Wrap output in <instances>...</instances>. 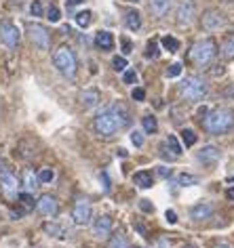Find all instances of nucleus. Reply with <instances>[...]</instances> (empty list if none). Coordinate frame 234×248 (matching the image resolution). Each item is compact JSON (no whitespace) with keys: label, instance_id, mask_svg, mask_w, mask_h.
I'll use <instances>...</instances> for the list:
<instances>
[{"label":"nucleus","instance_id":"obj_6","mask_svg":"<svg viewBox=\"0 0 234 248\" xmlns=\"http://www.w3.org/2000/svg\"><path fill=\"white\" fill-rule=\"evenodd\" d=\"M26 30L30 34V40H32L34 45L40 48V51H49V48H51V34H49V30L45 26L34 23V21H28Z\"/></svg>","mask_w":234,"mask_h":248},{"label":"nucleus","instance_id":"obj_14","mask_svg":"<svg viewBox=\"0 0 234 248\" xmlns=\"http://www.w3.org/2000/svg\"><path fill=\"white\" fill-rule=\"evenodd\" d=\"M161 152H163V156L167 158V160L180 158V156H182V145H180V141H177V137L169 135L167 141H165V143L161 145Z\"/></svg>","mask_w":234,"mask_h":248},{"label":"nucleus","instance_id":"obj_50","mask_svg":"<svg viewBox=\"0 0 234 248\" xmlns=\"http://www.w3.org/2000/svg\"><path fill=\"white\" fill-rule=\"evenodd\" d=\"M2 164H4V162H2V158H0V170H4V169H2Z\"/></svg>","mask_w":234,"mask_h":248},{"label":"nucleus","instance_id":"obj_45","mask_svg":"<svg viewBox=\"0 0 234 248\" xmlns=\"http://www.w3.org/2000/svg\"><path fill=\"white\" fill-rule=\"evenodd\" d=\"M101 183H103V191H110V179H108V172H101Z\"/></svg>","mask_w":234,"mask_h":248},{"label":"nucleus","instance_id":"obj_4","mask_svg":"<svg viewBox=\"0 0 234 248\" xmlns=\"http://www.w3.org/2000/svg\"><path fill=\"white\" fill-rule=\"evenodd\" d=\"M207 82L201 76H188L184 82L180 84V95L184 101L188 103H199L207 97Z\"/></svg>","mask_w":234,"mask_h":248},{"label":"nucleus","instance_id":"obj_12","mask_svg":"<svg viewBox=\"0 0 234 248\" xmlns=\"http://www.w3.org/2000/svg\"><path fill=\"white\" fill-rule=\"evenodd\" d=\"M36 210L42 215V217H57L59 213V202H57V198L51 196V194H45V196H40L38 198V202H36Z\"/></svg>","mask_w":234,"mask_h":248},{"label":"nucleus","instance_id":"obj_33","mask_svg":"<svg viewBox=\"0 0 234 248\" xmlns=\"http://www.w3.org/2000/svg\"><path fill=\"white\" fill-rule=\"evenodd\" d=\"M146 57H150V59L158 57V45H156V40H150V42H148V51H146Z\"/></svg>","mask_w":234,"mask_h":248},{"label":"nucleus","instance_id":"obj_40","mask_svg":"<svg viewBox=\"0 0 234 248\" xmlns=\"http://www.w3.org/2000/svg\"><path fill=\"white\" fill-rule=\"evenodd\" d=\"M156 175L161 177V179H167V177H171V169H167V166H158Z\"/></svg>","mask_w":234,"mask_h":248},{"label":"nucleus","instance_id":"obj_11","mask_svg":"<svg viewBox=\"0 0 234 248\" xmlns=\"http://www.w3.org/2000/svg\"><path fill=\"white\" fill-rule=\"evenodd\" d=\"M196 17V4L194 0H182L177 4V11H175V19L180 26H190Z\"/></svg>","mask_w":234,"mask_h":248},{"label":"nucleus","instance_id":"obj_30","mask_svg":"<svg viewBox=\"0 0 234 248\" xmlns=\"http://www.w3.org/2000/svg\"><path fill=\"white\" fill-rule=\"evenodd\" d=\"M55 179V170L49 169V166H45V169H40L38 172V183H51Z\"/></svg>","mask_w":234,"mask_h":248},{"label":"nucleus","instance_id":"obj_22","mask_svg":"<svg viewBox=\"0 0 234 248\" xmlns=\"http://www.w3.org/2000/svg\"><path fill=\"white\" fill-rule=\"evenodd\" d=\"M125 26L131 30V32H137V30L141 28V15L137 13V11H127V15H125Z\"/></svg>","mask_w":234,"mask_h":248},{"label":"nucleus","instance_id":"obj_47","mask_svg":"<svg viewBox=\"0 0 234 248\" xmlns=\"http://www.w3.org/2000/svg\"><path fill=\"white\" fill-rule=\"evenodd\" d=\"M226 198H228V200H232V202H234V187H228Z\"/></svg>","mask_w":234,"mask_h":248},{"label":"nucleus","instance_id":"obj_17","mask_svg":"<svg viewBox=\"0 0 234 248\" xmlns=\"http://www.w3.org/2000/svg\"><path fill=\"white\" fill-rule=\"evenodd\" d=\"M219 156H221V152L215 145H207L199 152V160L202 164H215L219 160Z\"/></svg>","mask_w":234,"mask_h":248},{"label":"nucleus","instance_id":"obj_10","mask_svg":"<svg viewBox=\"0 0 234 248\" xmlns=\"http://www.w3.org/2000/svg\"><path fill=\"white\" fill-rule=\"evenodd\" d=\"M93 217V208H91V202L87 198H78L74 202V208H72V219L76 225H87Z\"/></svg>","mask_w":234,"mask_h":248},{"label":"nucleus","instance_id":"obj_48","mask_svg":"<svg viewBox=\"0 0 234 248\" xmlns=\"http://www.w3.org/2000/svg\"><path fill=\"white\" fill-rule=\"evenodd\" d=\"M83 0H66V4L67 7H76V4H81Z\"/></svg>","mask_w":234,"mask_h":248},{"label":"nucleus","instance_id":"obj_23","mask_svg":"<svg viewBox=\"0 0 234 248\" xmlns=\"http://www.w3.org/2000/svg\"><path fill=\"white\" fill-rule=\"evenodd\" d=\"M108 248H129V240L125 238V233L116 232V233L110 235V240H108Z\"/></svg>","mask_w":234,"mask_h":248},{"label":"nucleus","instance_id":"obj_5","mask_svg":"<svg viewBox=\"0 0 234 248\" xmlns=\"http://www.w3.org/2000/svg\"><path fill=\"white\" fill-rule=\"evenodd\" d=\"M53 63L59 70V74H64L66 78H74V76H76L78 59H76V53H74L70 46H66V45L59 46L57 51L53 53Z\"/></svg>","mask_w":234,"mask_h":248},{"label":"nucleus","instance_id":"obj_46","mask_svg":"<svg viewBox=\"0 0 234 248\" xmlns=\"http://www.w3.org/2000/svg\"><path fill=\"white\" fill-rule=\"evenodd\" d=\"M165 217H167V221H169V223H177V215H175V210H167V213H165Z\"/></svg>","mask_w":234,"mask_h":248},{"label":"nucleus","instance_id":"obj_29","mask_svg":"<svg viewBox=\"0 0 234 248\" xmlns=\"http://www.w3.org/2000/svg\"><path fill=\"white\" fill-rule=\"evenodd\" d=\"M91 21H93V13H91V11H83V13L76 15V23L81 28H89Z\"/></svg>","mask_w":234,"mask_h":248},{"label":"nucleus","instance_id":"obj_41","mask_svg":"<svg viewBox=\"0 0 234 248\" xmlns=\"http://www.w3.org/2000/svg\"><path fill=\"white\" fill-rule=\"evenodd\" d=\"M133 99H135V101H144V99H146V91L144 89H133Z\"/></svg>","mask_w":234,"mask_h":248},{"label":"nucleus","instance_id":"obj_21","mask_svg":"<svg viewBox=\"0 0 234 248\" xmlns=\"http://www.w3.org/2000/svg\"><path fill=\"white\" fill-rule=\"evenodd\" d=\"M219 55L224 61H232L234 59V36H226L224 42L219 46Z\"/></svg>","mask_w":234,"mask_h":248},{"label":"nucleus","instance_id":"obj_43","mask_svg":"<svg viewBox=\"0 0 234 248\" xmlns=\"http://www.w3.org/2000/svg\"><path fill=\"white\" fill-rule=\"evenodd\" d=\"M139 208L144 210V213H152V204H150V200H141V204H139Z\"/></svg>","mask_w":234,"mask_h":248},{"label":"nucleus","instance_id":"obj_26","mask_svg":"<svg viewBox=\"0 0 234 248\" xmlns=\"http://www.w3.org/2000/svg\"><path fill=\"white\" fill-rule=\"evenodd\" d=\"M23 185H26L28 189H36L38 187V175H34L32 169H28L23 172Z\"/></svg>","mask_w":234,"mask_h":248},{"label":"nucleus","instance_id":"obj_1","mask_svg":"<svg viewBox=\"0 0 234 248\" xmlns=\"http://www.w3.org/2000/svg\"><path fill=\"white\" fill-rule=\"evenodd\" d=\"M129 122H131V118H129V111H127L125 105L112 103L110 108H106L103 111H100V114L95 116L93 128L100 137L110 139V137H114L120 128H125Z\"/></svg>","mask_w":234,"mask_h":248},{"label":"nucleus","instance_id":"obj_13","mask_svg":"<svg viewBox=\"0 0 234 248\" xmlns=\"http://www.w3.org/2000/svg\"><path fill=\"white\" fill-rule=\"evenodd\" d=\"M112 233V217L110 215H101V217H97L95 223H93V235L95 238H108V235Z\"/></svg>","mask_w":234,"mask_h":248},{"label":"nucleus","instance_id":"obj_44","mask_svg":"<svg viewBox=\"0 0 234 248\" xmlns=\"http://www.w3.org/2000/svg\"><path fill=\"white\" fill-rule=\"evenodd\" d=\"M156 248H171V242L167 238H158L156 240Z\"/></svg>","mask_w":234,"mask_h":248},{"label":"nucleus","instance_id":"obj_42","mask_svg":"<svg viewBox=\"0 0 234 248\" xmlns=\"http://www.w3.org/2000/svg\"><path fill=\"white\" fill-rule=\"evenodd\" d=\"M131 48H133V45H131V40L122 38V53H125V55H129V53H131Z\"/></svg>","mask_w":234,"mask_h":248},{"label":"nucleus","instance_id":"obj_52","mask_svg":"<svg viewBox=\"0 0 234 248\" xmlns=\"http://www.w3.org/2000/svg\"><path fill=\"white\" fill-rule=\"evenodd\" d=\"M133 2H137V0H133Z\"/></svg>","mask_w":234,"mask_h":248},{"label":"nucleus","instance_id":"obj_36","mask_svg":"<svg viewBox=\"0 0 234 248\" xmlns=\"http://www.w3.org/2000/svg\"><path fill=\"white\" fill-rule=\"evenodd\" d=\"M135 80H137V74H135L133 70H125V74H122V82L125 84H135Z\"/></svg>","mask_w":234,"mask_h":248},{"label":"nucleus","instance_id":"obj_39","mask_svg":"<svg viewBox=\"0 0 234 248\" xmlns=\"http://www.w3.org/2000/svg\"><path fill=\"white\" fill-rule=\"evenodd\" d=\"M30 13H32L34 17H42V4H40V0H34L32 7H30Z\"/></svg>","mask_w":234,"mask_h":248},{"label":"nucleus","instance_id":"obj_3","mask_svg":"<svg viewBox=\"0 0 234 248\" xmlns=\"http://www.w3.org/2000/svg\"><path fill=\"white\" fill-rule=\"evenodd\" d=\"M217 55V45H215L213 38H202V40H196L192 46H190V61L199 67H205L209 65L211 61L215 59Z\"/></svg>","mask_w":234,"mask_h":248},{"label":"nucleus","instance_id":"obj_20","mask_svg":"<svg viewBox=\"0 0 234 248\" xmlns=\"http://www.w3.org/2000/svg\"><path fill=\"white\" fill-rule=\"evenodd\" d=\"M169 9H171V0H150V11H152L154 17H158V19L167 15Z\"/></svg>","mask_w":234,"mask_h":248},{"label":"nucleus","instance_id":"obj_16","mask_svg":"<svg viewBox=\"0 0 234 248\" xmlns=\"http://www.w3.org/2000/svg\"><path fill=\"white\" fill-rule=\"evenodd\" d=\"M100 101H101V95H100V91H97V89H87V91L81 93V103H83L84 109L95 108Z\"/></svg>","mask_w":234,"mask_h":248},{"label":"nucleus","instance_id":"obj_38","mask_svg":"<svg viewBox=\"0 0 234 248\" xmlns=\"http://www.w3.org/2000/svg\"><path fill=\"white\" fill-rule=\"evenodd\" d=\"M17 198H19L21 204H23V206H26V208H34V198L30 196V194H19Z\"/></svg>","mask_w":234,"mask_h":248},{"label":"nucleus","instance_id":"obj_32","mask_svg":"<svg viewBox=\"0 0 234 248\" xmlns=\"http://www.w3.org/2000/svg\"><path fill=\"white\" fill-rule=\"evenodd\" d=\"M59 17H61V13H59V9L55 7V4H51V7L47 9V19L51 21V23H57L59 21Z\"/></svg>","mask_w":234,"mask_h":248},{"label":"nucleus","instance_id":"obj_15","mask_svg":"<svg viewBox=\"0 0 234 248\" xmlns=\"http://www.w3.org/2000/svg\"><path fill=\"white\" fill-rule=\"evenodd\" d=\"M211 215H213V206L209 202H199L190 208V219H194V221L211 219Z\"/></svg>","mask_w":234,"mask_h":248},{"label":"nucleus","instance_id":"obj_51","mask_svg":"<svg viewBox=\"0 0 234 248\" xmlns=\"http://www.w3.org/2000/svg\"><path fill=\"white\" fill-rule=\"evenodd\" d=\"M184 248H194V246H184Z\"/></svg>","mask_w":234,"mask_h":248},{"label":"nucleus","instance_id":"obj_37","mask_svg":"<svg viewBox=\"0 0 234 248\" xmlns=\"http://www.w3.org/2000/svg\"><path fill=\"white\" fill-rule=\"evenodd\" d=\"M131 143L135 147H141V145H144V135H141L139 131H133L131 133Z\"/></svg>","mask_w":234,"mask_h":248},{"label":"nucleus","instance_id":"obj_9","mask_svg":"<svg viewBox=\"0 0 234 248\" xmlns=\"http://www.w3.org/2000/svg\"><path fill=\"white\" fill-rule=\"evenodd\" d=\"M201 26H202V30H207V32H217V30L226 26V15L221 13L219 9H209L201 17Z\"/></svg>","mask_w":234,"mask_h":248},{"label":"nucleus","instance_id":"obj_34","mask_svg":"<svg viewBox=\"0 0 234 248\" xmlns=\"http://www.w3.org/2000/svg\"><path fill=\"white\" fill-rule=\"evenodd\" d=\"M182 70H184L182 63H171L169 70H167V78H177L182 74Z\"/></svg>","mask_w":234,"mask_h":248},{"label":"nucleus","instance_id":"obj_18","mask_svg":"<svg viewBox=\"0 0 234 248\" xmlns=\"http://www.w3.org/2000/svg\"><path fill=\"white\" fill-rule=\"evenodd\" d=\"M95 45H97V48H101V51H112L114 36L110 32H106V30H101V32L95 34Z\"/></svg>","mask_w":234,"mask_h":248},{"label":"nucleus","instance_id":"obj_35","mask_svg":"<svg viewBox=\"0 0 234 248\" xmlns=\"http://www.w3.org/2000/svg\"><path fill=\"white\" fill-rule=\"evenodd\" d=\"M112 65H114L116 72H125L127 70V59L125 57H114L112 59Z\"/></svg>","mask_w":234,"mask_h":248},{"label":"nucleus","instance_id":"obj_49","mask_svg":"<svg viewBox=\"0 0 234 248\" xmlns=\"http://www.w3.org/2000/svg\"><path fill=\"white\" fill-rule=\"evenodd\" d=\"M213 248H230L228 244H217V246H213Z\"/></svg>","mask_w":234,"mask_h":248},{"label":"nucleus","instance_id":"obj_7","mask_svg":"<svg viewBox=\"0 0 234 248\" xmlns=\"http://www.w3.org/2000/svg\"><path fill=\"white\" fill-rule=\"evenodd\" d=\"M19 40H21V34H19V30H17V26L13 21H9V19L0 21V42H2L4 46L7 48H17Z\"/></svg>","mask_w":234,"mask_h":248},{"label":"nucleus","instance_id":"obj_2","mask_svg":"<svg viewBox=\"0 0 234 248\" xmlns=\"http://www.w3.org/2000/svg\"><path fill=\"white\" fill-rule=\"evenodd\" d=\"M202 126L209 135H226L234 128V109L230 108H215L207 111L202 118Z\"/></svg>","mask_w":234,"mask_h":248},{"label":"nucleus","instance_id":"obj_31","mask_svg":"<svg viewBox=\"0 0 234 248\" xmlns=\"http://www.w3.org/2000/svg\"><path fill=\"white\" fill-rule=\"evenodd\" d=\"M182 141H184V145L186 147H192L196 143V133L190 131V128H184L182 131Z\"/></svg>","mask_w":234,"mask_h":248},{"label":"nucleus","instance_id":"obj_27","mask_svg":"<svg viewBox=\"0 0 234 248\" xmlns=\"http://www.w3.org/2000/svg\"><path fill=\"white\" fill-rule=\"evenodd\" d=\"M161 45L165 51H169V53H175L177 48H180V40L173 38V36H163V40H161Z\"/></svg>","mask_w":234,"mask_h":248},{"label":"nucleus","instance_id":"obj_28","mask_svg":"<svg viewBox=\"0 0 234 248\" xmlns=\"http://www.w3.org/2000/svg\"><path fill=\"white\" fill-rule=\"evenodd\" d=\"M177 185H182V187H190V185H196L199 183V177L194 175H188V172H182V175H177Z\"/></svg>","mask_w":234,"mask_h":248},{"label":"nucleus","instance_id":"obj_25","mask_svg":"<svg viewBox=\"0 0 234 248\" xmlns=\"http://www.w3.org/2000/svg\"><path fill=\"white\" fill-rule=\"evenodd\" d=\"M141 126H144V133L152 135V133H156L158 122H156V118H154V116H144V118H141Z\"/></svg>","mask_w":234,"mask_h":248},{"label":"nucleus","instance_id":"obj_24","mask_svg":"<svg viewBox=\"0 0 234 248\" xmlns=\"http://www.w3.org/2000/svg\"><path fill=\"white\" fill-rule=\"evenodd\" d=\"M45 232L49 233V235H55V238H66V232H64V227L61 225H57V223H53V221H49V223H45Z\"/></svg>","mask_w":234,"mask_h":248},{"label":"nucleus","instance_id":"obj_19","mask_svg":"<svg viewBox=\"0 0 234 248\" xmlns=\"http://www.w3.org/2000/svg\"><path fill=\"white\" fill-rule=\"evenodd\" d=\"M133 183L137 185V187H141V189H150L154 185V177H152L150 170H139V172H135L133 175Z\"/></svg>","mask_w":234,"mask_h":248},{"label":"nucleus","instance_id":"obj_8","mask_svg":"<svg viewBox=\"0 0 234 248\" xmlns=\"http://www.w3.org/2000/svg\"><path fill=\"white\" fill-rule=\"evenodd\" d=\"M19 179H17L15 172H11L9 169L0 170V189H2V194L9 198V200H15L17 196H19Z\"/></svg>","mask_w":234,"mask_h":248}]
</instances>
